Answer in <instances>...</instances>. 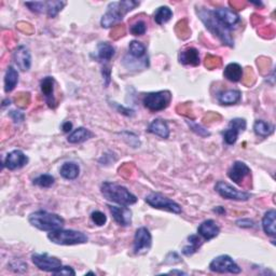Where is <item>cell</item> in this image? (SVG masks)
Instances as JSON below:
<instances>
[{
	"mask_svg": "<svg viewBox=\"0 0 276 276\" xmlns=\"http://www.w3.org/2000/svg\"><path fill=\"white\" fill-rule=\"evenodd\" d=\"M198 15L201 18V21L204 23L205 27L208 29L212 35L217 36V38L220 40L223 45L229 47L234 46V41L231 36L230 29H228L224 25H222L220 22H219V20L215 16L212 10L205 9V8L199 9Z\"/></svg>",
	"mask_w": 276,
	"mask_h": 276,
	"instance_id": "cell-1",
	"label": "cell"
},
{
	"mask_svg": "<svg viewBox=\"0 0 276 276\" xmlns=\"http://www.w3.org/2000/svg\"><path fill=\"white\" fill-rule=\"evenodd\" d=\"M100 192L106 200L121 206H130L137 202V198L127 188L110 181H105L102 184Z\"/></svg>",
	"mask_w": 276,
	"mask_h": 276,
	"instance_id": "cell-2",
	"label": "cell"
},
{
	"mask_svg": "<svg viewBox=\"0 0 276 276\" xmlns=\"http://www.w3.org/2000/svg\"><path fill=\"white\" fill-rule=\"evenodd\" d=\"M139 5V2L133 1V0H127V1H119V2H110L107 12L103 15L100 25L104 28H109L114 26L115 24L121 22L124 15L128 12L134 10Z\"/></svg>",
	"mask_w": 276,
	"mask_h": 276,
	"instance_id": "cell-3",
	"label": "cell"
},
{
	"mask_svg": "<svg viewBox=\"0 0 276 276\" xmlns=\"http://www.w3.org/2000/svg\"><path fill=\"white\" fill-rule=\"evenodd\" d=\"M28 221L33 227L46 232L62 229L63 225L65 224V220L60 215L49 212L47 210H37L31 212Z\"/></svg>",
	"mask_w": 276,
	"mask_h": 276,
	"instance_id": "cell-4",
	"label": "cell"
},
{
	"mask_svg": "<svg viewBox=\"0 0 276 276\" xmlns=\"http://www.w3.org/2000/svg\"><path fill=\"white\" fill-rule=\"evenodd\" d=\"M48 238L54 244L64 246L71 245H80V244H85L89 241V237L84 234L83 232L76 230H64L58 229L51 231L48 234Z\"/></svg>",
	"mask_w": 276,
	"mask_h": 276,
	"instance_id": "cell-5",
	"label": "cell"
},
{
	"mask_svg": "<svg viewBox=\"0 0 276 276\" xmlns=\"http://www.w3.org/2000/svg\"><path fill=\"white\" fill-rule=\"evenodd\" d=\"M145 201L149 206H151L156 209L166 210L169 212H173V214H181V212H183V208H181V206L178 203L158 192L148 194Z\"/></svg>",
	"mask_w": 276,
	"mask_h": 276,
	"instance_id": "cell-6",
	"label": "cell"
},
{
	"mask_svg": "<svg viewBox=\"0 0 276 276\" xmlns=\"http://www.w3.org/2000/svg\"><path fill=\"white\" fill-rule=\"evenodd\" d=\"M172 100V94L169 91H159L146 94L143 97V105L150 111H161L168 107Z\"/></svg>",
	"mask_w": 276,
	"mask_h": 276,
	"instance_id": "cell-7",
	"label": "cell"
},
{
	"mask_svg": "<svg viewBox=\"0 0 276 276\" xmlns=\"http://www.w3.org/2000/svg\"><path fill=\"white\" fill-rule=\"evenodd\" d=\"M209 270L215 273H231L240 274L242 269L237 266V263L228 255L218 256L209 263Z\"/></svg>",
	"mask_w": 276,
	"mask_h": 276,
	"instance_id": "cell-8",
	"label": "cell"
},
{
	"mask_svg": "<svg viewBox=\"0 0 276 276\" xmlns=\"http://www.w3.org/2000/svg\"><path fill=\"white\" fill-rule=\"evenodd\" d=\"M215 190L219 193V196L232 201H242V202H245V201H248L250 197H252L250 193L237 190L236 188L225 183V181H218L215 186Z\"/></svg>",
	"mask_w": 276,
	"mask_h": 276,
	"instance_id": "cell-9",
	"label": "cell"
},
{
	"mask_svg": "<svg viewBox=\"0 0 276 276\" xmlns=\"http://www.w3.org/2000/svg\"><path fill=\"white\" fill-rule=\"evenodd\" d=\"M31 261L41 271L53 273L62 267V261L56 257L48 254H34L31 256Z\"/></svg>",
	"mask_w": 276,
	"mask_h": 276,
	"instance_id": "cell-10",
	"label": "cell"
},
{
	"mask_svg": "<svg viewBox=\"0 0 276 276\" xmlns=\"http://www.w3.org/2000/svg\"><path fill=\"white\" fill-rule=\"evenodd\" d=\"M152 246V236L150 231L141 227L137 229L135 237H134V253L137 255L145 254L149 252V249Z\"/></svg>",
	"mask_w": 276,
	"mask_h": 276,
	"instance_id": "cell-11",
	"label": "cell"
},
{
	"mask_svg": "<svg viewBox=\"0 0 276 276\" xmlns=\"http://www.w3.org/2000/svg\"><path fill=\"white\" fill-rule=\"evenodd\" d=\"M212 12H214L219 22L224 25L228 29L233 28L241 21L240 15L229 8H218L216 10H212Z\"/></svg>",
	"mask_w": 276,
	"mask_h": 276,
	"instance_id": "cell-12",
	"label": "cell"
},
{
	"mask_svg": "<svg viewBox=\"0 0 276 276\" xmlns=\"http://www.w3.org/2000/svg\"><path fill=\"white\" fill-rule=\"evenodd\" d=\"M250 175V168L246 163H244L242 161H236L233 163L229 171H228V177L235 183L236 185L242 186L244 179Z\"/></svg>",
	"mask_w": 276,
	"mask_h": 276,
	"instance_id": "cell-13",
	"label": "cell"
},
{
	"mask_svg": "<svg viewBox=\"0 0 276 276\" xmlns=\"http://www.w3.org/2000/svg\"><path fill=\"white\" fill-rule=\"evenodd\" d=\"M28 156L21 150H13L7 154L4 159V166L10 171H15L27 165Z\"/></svg>",
	"mask_w": 276,
	"mask_h": 276,
	"instance_id": "cell-14",
	"label": "cell"
},
{
	"mask_svg": "<svg viewBox=\"0 0 276 276\" xmlns=\"http://www.w3.org/2000/svg\"><path fill=\"white\" fill-rule=\"evenodd\" d=\"M109 210L119 225L129 227L132 224V210L127 206H109Z\"/></svg>",
	"mask_w": 276,
	"mask_h": 276,
	"instance_id": "cell-15",
	"label": "cell"
},
{
	"mask_svg": "<svg viewBox=\"0 0 276 276\" xmlns=\"http://www.w3.org/2000/svg\"><path fill=\"white\" fill-rule=\"evenodd\" d=\"M54 85H55V80L53 77H46L41 80L40 82V89L41 92L45 96L46 103L50 108H55L56 107V100L54 96Z\"/></svg>",
	"mask_w": 276,
	"mask_h": 276,
	"instance_id": "cell-16",
	"label": "cell"
},
{
	"mask_svg": "<svg viewBox=\"0 0 276 276\" xmlns=\"http://www.w3.org/2000/svg\"><path fill=\"white\" fill-rule=\"evenodd\" d=\"M13 60L17 67L21 69L22 71H27L30 69L31 66V55L29 50L25 46H20L16 48L13 53Z\"/></svg>",
	"mask_w": 276,
	"mask_h": 276,
	"instance_id": "cell-17",
	"label": "cell"
},
{
	"mask_svg": "<svg viewBox=\"0 0 276 276\" xmlns=\"http://www.w3.org/2000/svg\"><path fill=\"white\" fill-rule=\"evenodd\" d=\"M198 233L200 236H202L205 241H210L219 235V233H220V228L218 227L216 221L208 219V220H205L200 224V227L198 228Z\"/></svg>",
	"mask_w": 276,
	"mask_h": 276,
	"instance_id": "cell-18",
	"label": "cell"
},
{
	"mask_svg": "<svg viewBox=\"0 0 276 276\" xmlns=\"http://www.w3.org/2000/svg\"><path fill=\"white\" fill-rule=\"evenodd\" d=\"M148 132L155 136L163 138V139L168 138L169 133H171L168 124L164 120H161V119H155V120L150 123L148 127Z\"/></svg>",
	"mask_w": 276,
	"mask_h": 276,
	"instance_id": "cell-19",
	"label": "cell"
},
{
	"mask_svg": "<svg viewBox=\"0 0 276 276\" xmlns=\"http://www.w3.org/2000/svg\"><path fill=\"white\" fill-rule=\"evenodd\" d=\"M244 70L240 64L237 63H231V64L227 65L224 68L223 76L224 78L231 81V82H238L243 78Z\"/></svg>",
	"mask_w": 276,
	"mask_h": 276,
	"instance_id": "cell-20",
	"label": "cell"
},
{
	"mask_svg": "<svg viewBox=\"0 0 276 276\" xmlns=\"http://www.w3.org/2000/svg\"><path fill=\"white\" fill-rule=\"evenodd\" d=\"M179 62L184 65L199 66L200 65V54L197 49L188 48L184 50L179 55Z\"/></svg>",
	"mask_w": 276,
	"mask_h": 276,
	"instance_id": "cell-21",
	"label": "cell"
},
{
	"mask_svg": "<svg viewBox=\"0 0 276 276\" xmlns=\"http://www.w3.org/2000/svg\"><path fill=\"white\" fill-rule=\"evenodd\" d=\"M217 98L220 105H224V106L235 105L241 100L242 93L238 90H228V91L221 92Z\"/></svg>",
	"mask_w": 276,
	"mask_h": 276,
	"instance_id": "cell-22",
	"label": "cell"
},
{
	"mask_svg": "<svg viewBox=\"0 0 276 276\" xmlns=\"http://www.w3.org/2000/svg\"><path fill=\"white\" fill-rule=\"evenodd\" d=\"M275 218H276V211L275 209L268 210L265 216L262 218V228L265 233L269 236L274 237L276 235V229H275Z\"/></svg>",
	"mask_w": 276,
	"mask_h": 276,
	"instance_id": "cell-23",
	"label": "cell"
},
{
	"mask_svg": "<svg viewBox=\"0 0 276 276\" xmlns=\"http://www.w3.org/2000/svg\"><path fill=\"white\" fill-rule=\"evenodd\" d=\"M61 176L67 180H74L80 174V167L74 162H66L60 169Z\"/></svg>",
	"mask_w": 276,
	"mask_h": 276,
	"instance_id": "cell-24",
	"label": "cell"
},
{
	"mask_svg": "<svg viewBox=\"0 0 276 276\" xmlns=\"http://www.w3.org/2000/svg\"><path fill=\"white\" fill-rule=\"evenodd\" d=\"M93 133L85 128H78L71 134H69L67 140L70 143H81L93 137Z\"/></svg>",
	"mask_w": 276,
	"mask_h": 276,
	"instance_id": "cell-25",
	"label": "cell"
},
{
	"mask_svg": "<svg viewBox=\"0 0 276 276\" xmlns=\"http://www.w3.org/2000/svg\"><path fill=\"white\" fill-rule=\"evenodd\" d=\"M18 82V72L13 66H9L4 76V92L9 93L15 89Z\"/></svg>",
	"mask_w": 276,
	"mask_h": 276,
	"instance_id": "cell-26",
	"label": "cell"
},
{
	"mask_svg": "<svg viewBox=\"0 0 276 276\" xmlns=\"http://www.w3.org/2000/svg\"><path fill=\"white\" fill-rule=\"evenodd\" d=\"M115 55V48L108 42H100L97 46V59L102 62L110 61Z\"/></svg>",
	"mask_w": 276,
	"mask_h": 276,
	"instance_id": "cell-27",
	"label": "cell"
},
{
	"mask_svg": "<svg viewBox=\"0 0 276 276\" xmlns=\"http://www.w3.org/2000/svg\"><path fill=\"white\" fill-rule=\"evenodd\" d=\"M188 241H189L188 245H186L183 248V254L187 257L196 254L199 250V248L203 245V242L199 237V235H190L189 237H188Z\"/></svg>",
	"mask_w": 276,
	"mask_h": 276,
	"instance_id": "cell-28",
	"label": "cell"
},
{
	"mask_svg": "<svg viewBox=\"0 0 276 276\" xmlns=\"http://www.w3.org/2000/svg\"><path fill=\"white\" fill-rule=\"evenodd\" d=\"M254 132L257 136L268 137L274 132V127L270 123H267L262 120H257L254 124Z\"/></svg>",
	"mask_w": 276,
	"mask_h": 276,
	"instance_id": "cell-29",
	"label": "cell"
},
{
	"mask_svg": "<svg viewBox=\"0 0 276 276\" xmlns=\"http://www.w3.org/2000/svg\"><path fill=\"white\" fill-rule=\"evenodd\" d=\"M173 17V11L166 5L160 7L154 13V21L158 25H163L167 23Z\"/></svg>",
	"mask_w": 276,
	"mask_h": 276,
	"instance_id": "cell-30",
	"label": "cell"
},
{
	"mask_svg": "<svg viewBox=\"0 0 276 276\" xmlns=\"http://www.w3.org/2000/svg\"><path fill=\"white\" fill-rule=\"evenodd\" d=\"M129 51L130 54L132 55V58H134L136 60H140L146 54V47L143 46L141 42L133 40L130 43Z\"/></svg>",
	"mask_w": 276,
	"mask_h": 276,
	"instance_id": "cell-31",
	"label": "cell"
},
{
	"mask_svg": "<svg viewBox=\"0 0 276 276\" xmlns=\"http://www.w3.org/2000/svg\"><path fill=\"white\" fill-rule=\"evenodd\" d=\"M66 5L65 1H46V11L50 18L58 15Z\"/></svg>",
	"mask_w": 276,
	"mask_h": 276,
	"instance_id": "cell-32",
	"label": "cell"
},
{
	"mask_svg": "<svg viewBox=\"0 0 276 276\" xmlns=\"http://www.w3.org/2000/svg\"><path fill=\"white\" fill-rule=\"evenodd\" d=\"M33 183H34V185L38 186L40 188H50L54 185L55 178L50 174H43V175H40V176H38L37 178H35L33 180Z\"/></svg>",
	"mask_w": 276,
	"mask_h": 276,
	"instance_id": "cell-33",
	"label": "cell"
},
{
	"mask_svg": "<svg viewBox=\"0 0 276 276\" xmlns=\"http://www.w3.org/2000/svg\"><path fill=\"white\" fill-rule=\"evenodd\" d=\"M238 134H240V132L236 131L235 129L233 128H230L228 130H225L223 132V139H224V142L227 143V145H234V143L236 142L237 140V137H238Z\"/></svg>",
	"mask_w": 276,
	"mask_h": 276,
	"instance_id": "cell-34",
	"label": "cell"
},
{
	"mask_svg": "<svg viewBox=\"0 0 276 276\" xmlns=\"http://www.w3.org/2000/svg\"><path fill=\"white\" fill-rule=\"evenodd\" d=\"M130 31L132 35L134 36H141V35H145L146 31H147V25L143 21H137L135 22L133 25H132Z\"/></svg>",
	"mask_w": 276,
	"mask_h": 276,
	"instance_id": "cell-35",
	"label": "cell"
},
{
	"mask_svg": "<svg viewBox=\"0 0 276 276\" xmlns=\"http://www.w3.org/2000/svg\"><path fill=\"white\" fill-rule=\"evenodd\" d=\"M91 218H92V221L96 225H98V227H103V225H105L106 222H107V216L99 210L93 211Z\"/></svg>",
	"mask_w": 276,
	"mask_h": 276,
	"instance_id": "cell-36",
	"label": "cell"
},
{
	"mask_svg": "<svg viewBox=\"0 0 276 276\" xmlns=\"http://www.w3.org/2000/svg\"><path fill=\"white\" fill-rule=\"evenodd\" d=\"M25 5L29 8L30 11L35 13H42L46 11V1H33V2H25Z\"/></svg>",
	"mask_w": 276,
	"mask_h": 276,
	"instance_id": "cell-37",
	"label": "cell"
},
{
	"mask_svg": "<svg viewBox=\"0 0 276 276\" xmlns=\"http://www.w3.org/2000/svg\"><path fill=\"white\" fill-rule=\"evenodd\" d=\"M229 127L230 128H233L236 131L240 132V133H242V132H244V131L246 130L247 124H246V121L244 120V119H242V118H235V119H233V120L230 121Z\"/></svg>",
	"mask_w": 276,
	"mask_h": 276,
	"instance_id": "cell-38",
	"label": "cell"
},
{
	"mask_svg": "<svg viewBox=\"0 0 276 276\" xmlns=\"http://www.w3.org/2000/svg\"><path fill=\"white\" fill-rule=\"evenodd\" d=\"M188 124L190 125V128L191 130L194 132V133L198 134L199 136L201 137H207V136H209L210 133L207 130H205L203 127H201L200 124L198 123H193V122H190V121H187Z\"/></svg>",
	"mask_w": 276,
	"mask_h": 276,
	"instance_id": "cell-39",
	"label": "cell"
},
{
	"mask_svg": "<svg viewBox=\"0 0 276 276\" xmlns=\"http://www.w3.org/2000/svg\"><path fill=\"white\" fill-rule=\"evenodd\" d=\"M52 274L53 275H72V276H74L76 275V271H74L71 267H68V266L63 267L62 266L60 269L56 270V271H54Z\"/></svg>",
	"mask_w": 276,
	"mask_h": 276,
	"instance_id": "cell-40",
	"label": "cell"
},
{
	"mask_svg": "<svg viewBox=\"0 0 276 276\" xmlns=\"http://www.w3.org/2000/svg\"><path fill=\"white\" fill-rule=\"evenodd\" d=\"M10 117L12 118V120H13L15 123H21L24 121V114L21 111H16V110H12L10 111Z\"/></svg>",
	"mask_w": 276,
	"mask_h": 276,
	"instance_id": "cell-41",
	"label": "cell"
},
{
	"mask_svg": "<svg viewBox=\"0 0 276 276\" xmlns=\"http://www.w3.org/2000/svg\"><path fill=\"white\" fill-rule=\"evenodd\" d=\"M236 224L241 228H253L255 227V222L250 219H240L236 221Z\"/></svg>",
	"mask_w": 276,
	"mask_h": 276,
	"instance_id": "cell-42",
	"label": "cell"
},
{
	"mask_svg": "<svg viewBox=\"0 0 276 276\" xmlns=\"http://www.w3.org/2000/svg\"><path fill=\"white\" fill-rule=\"evenodd\" d=\"M62 130H63V132H65V133H68V132H71V130H72V123L69 122V121L63 123Z\"/></svg>",
	"mask_w": 276,
	"mask_h": 276,
	"instance_id": "cell-43",
	"label": "cell"
},
{
	"mask_svg": "<svg viewBox=\"0 0 276 276\" xmlns=\"http://www.w3.org/2000/svg\"><path fill=\"white\" fill-rule=\"evenodd\" d=\"M214 211L217 212V214H219V215H224L225 214V209L221 206H217L216 208H214Z\"/></svg>",
	"mask_w": 276,
	"mask_h": 276,
	"instance_id": "cell-44",
	"label": "cell"
},
{
	"mask_svg": "<svg viewBox=\"0 0 276 276\" xmlns=\"http://www.w3.org/2000/svg\"><path fill=\"white\" fill-rule=\"evenodd\" d=\"M168 274H179V275H187V273H186V272H183V271H177V270H173V271L168 272Z\"/></svg>",
	"mask_w": 276,
	"mask_h": 276,
	"instance_id": "cell-45",
	"label": "cell"
}]
</instances>
